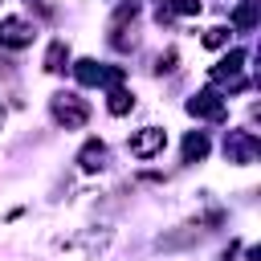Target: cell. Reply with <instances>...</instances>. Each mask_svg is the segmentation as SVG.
<instances>
[{
  "instance_id": "cell-3",
  "label": "cell",
  "mask_w": 261,
  "mask_h": 261,
  "mask_svg": "<svg viewBox=\"0 0 261 261\" xmlns=\"http://www.w3.org/2000/svg\"><path fill=\"white\" fill-rule=\"evenodd\" d=\"M29 41H33V24H24V20H16V16L0 20V45L20 49V45H29Z\"/></svg>"
},
{
  "instance_id": "cell-9",
  "label": "cell",
  "mask_w": 261,
  "mask_h": 261,
  "mask_svg": "<svg viewBox=\"0 0 261 261\" xmlns=\"http://www.w3.org/2000/svg\"><path fill=\"white\" fill-rule=\"evenodd\" d=\"M241 61H245V53H241V49H232V53H228V57H224V61H220V65L212 69V77H216V82H220V77H237Z\"/></svg>"
},
{
  "instance_id": "cell-15",
  "label": "cell",
  "mask_w": 261,
  "mask_h": 261,
  "mask_svg": "<svg viewBox=\"0 0 261 261\" xmlns=\"http://www.w3.org/2000/svg\"><path fill=\"white\" fill-rule=\"evenodd\" d=\"M159 69H175V49H167V53L159 57Z\"/></svg>"
},
{
  "instance_id": "cell-11",
  "label": "cell",
  "mask_w": 261,
  "mask_h": 261,
  "mask_svg": "<svg viewBox=\"0 0 261 261\" xmlns=\"http://www.w3.org/2000/svg\"><path fill=\"white\" fill-rule=\"evenodd\" d=\"M228 151H232V159L249 163V159L257 155V143H253V139H245V135H232V147H228Z\"/></svg>"
},
{
  "instance_id": "cell-5",
  "label": "cell",
  "mask_w": 261,
  "mask_h": 261,
  "mask_svg": "<svg viewBox=\"0 0 261 261\" xmlns=\"http://www.w3.org/2000/svg\"><path fill=\"white\" fill-rule=\"evenodd\" d=\"M77 163H82L86 171H98V167H106V143H98V139H90V143L82 147V155H77Z\"/></svg>"
},
{
  "instance_id": "cell-1",
  "label": "cell",
  "mask_w": 261,
  "mask_h": 261,
  "mask_svg": "<svg viewBox=\"0 0 261 261\" xmlns=\"http://www.w3.org/2000/svg\"><path fill=\"white\" fill-rule=\"evenodd\" d=\"M53 118H57L65 130H77V126H86L90 106H86L82 98H73V94H57V98H53Z\"/></svg>"
},
{
  "instance_id": "cell-2",
  "label": "cell",
  "mask_w": 261,
  "mask_h": 261,
  "mask_svg": "<svg viewBox=\"0 0 261 261\" xmlns=\"http://www.w3.org/2000/svg\"><path fill=\"white\" fill-rule=\"evenodd\" d=\"M163 143H167V135H163L159 126H143V130H135V135L126 139L130 155H139V159H151V155H159V151H163Z\"/></svg>"
},
{
  "instance_id": "cell-10",
  "label": "cell",
  "mask_w": 261,
  "mask_h": 261,
  "mask_svg": "<svg viewBox=\"0 0 261 261\" xmlns=\"http://www.w3.org/2000/svg\"><path fill=\"white\" fill-rule=\"evenodd\" d=\"M232 24H237V29H253V24H257V0H245V4L232 12Z\"/></svg>"
},
{
  "instance_id": "cell-8",
  "label": "cell",
  "mask_w": 261,
  "mask_h": 261,
  "mask_svg": "<svg viewBox=\"0 0 261 261\" xmlns=\"http://www.w3.org/2000/svg\"><path fill=\"white\" fill-rule=\"evenodd\" d=\"M204 155H208V139H204L200 130H192V135L184 139V159L192 163V159H204Z\"/></svg>"
},
{
  "instance_id": "cell-7",
  "label": "cell",
  "mask_w": 261,
  "mask_h": 261,
  "mask_svg": "<svg viewBox=\"0 0 261 261\" xmlns=\"http://www.w3.org/2000/svg\"><path fill=\"white\" fill-rule=\"evenodd\" d=\"M73 73H77V82H82V86H98V82H102V65H98V61H90V57H86V61H77V65H73Z\"/></svg>"
},
{
  "instance_id": "cell-6",
  "label": "cell",
  "mask_w": 261,
  "mask_h": 261,
  "mask_svg": "<svg viewBox=\"0 0 261 261\" xmlns=\"http://www.w3.org/2000/svg\"><path fill=\"white\" fill-rule=\"evenodd\" d=\"M65 61H69L65 41H53V45H49V53H45V69H49V73H57V69H65Z\"/></svg>"
},
{
  "instance_id": "cell-13",
  "label": "cell",
  "mask_w": 261,
  "mask_h": 261,
  "mask_svg": "<svg viewBox=\"0 0 261 261\" xmlns=\"http://www.w3.org/2000/svg\"><path fill=\"white\" fill-rule=\"evenodd\" d=\"M224 41H228V29H220V24H216V29H208V33H204V45H208V49H220V45H224Z\"/></svg>"
},
{
  "instance_id": "cell-12",
  "label": "cell",
  "mask_w": 261,
  "mask_h": 261,
  "mask_svg": "<svg viewBox=\"0 0 261 261\" xmlns=\"http://www.w3.org/2000/svg\"><path fill=\"white\" fill-rule=\"evenodd\" d=\"M106 106H110V114H126V110H130V106H135V98H130V94H126V90H114V94H110V102H106Z\"/></svg>"
},
{
  "instance_id": "cell-14",
  "label": "cell",
  "mask_w": 261,
  "mask_h": 261,
  "mask_svg": "<svg viewBox=\"0 0 261 261\" xmlns=\"http://www.w3.org/2000/svg\"><path fill=\"white\" fill-rule=\"evenodd\" d=\"M171 12H179V16H196V12H200V0H171Z\"/></svg>"
},
{
  "instance_id": "cell-4",
  "label": "cell",
  "mask_w": 261,
  "mask_h": 261,
  "mask_svg": "<svg viewBox=\"0 0 261 261\" xmlns=\"http://www.w3.org/2000/svg\"><path fill=\"white\" fill-rule=\"evenodd\" d=\"M188 110H192V114H200V118H220V114H224V106H220V94H212V90L196 94V98L188 102Z\"/></svg>"
}]
</instances>
